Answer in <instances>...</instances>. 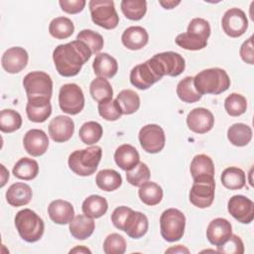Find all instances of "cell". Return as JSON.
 Masks as SVG:
<instances>
[{
	"label": "cell",
	"instance_id": "obj_26",
	"mask_svg": "<svg viewBox=\"0 0 254 254\" xmlns=\"http://www.w3.org/2000/svg\"><path fill=\"white\" fill-rule=\"evenodd\" d=\"M68 228L70 234L75 239L84 240L93 233L95 224L93 218L85 214H78L74 216L72 220L69 222Z\"/></svg>",
	"mask_w": 254,
	"mask_h": 254
},
{
	"label": "cell",
	"instance_id": "obj_31",
	"mask_svg": "<svg viewBox=\"0 0 254 254\" xmlns=\"http://www.w3.org/2000/svg\"><path fill=\"white\" fill-rule=\"evenodd\" d=\"M95 183L100 190L105 191H113L121 186L122 178L115 170L104 169L97 173Z\"/></svg>",
	"mask_w": 254,
	"mask_h": 254
},
{
	"label": "cell",
	"instance_id": "obj_21",
	"mask_svg": "<svg viewBox=\"0 0 254 254\" xmlns=\"http://www.w3.org/2000/svg\"><path fill=\"white\" fill-rule=\"evenodd\" d=\"M50 218L57 224H67L74 217V209L70 202L64 199L53 200L48 206Z\"/></svg>",
	"mask_w": 254,
	"mask_h": 254
},
{
	"label": "cell",
	"instance_id": "obj_11",
	"mask_svg": "<svg viewBox=\"0 0 254 254\" xmlns=\"http://www.w3.org/2000/svg\"><path fill=\"white\" fill-rule=\"evenodd\" d=\"M223 32L231 37L238 38L242 36L248 28V19L244 11L239 8L228 9L221 20Z\"/></svg>",
	"mask_w": 254,
	"mask_h": 254
},
{
	"label": "cell",
	"instance_id": "obj_16",
	"mask_svg": "<svg viewBox=\"0 0 254 254\" xmlns=\"http://www.w3.org/2000/svg\"><path fill=\"white\" fill-rule=\"evenodd\" d=\"M74 132V122L64 115L56 116L49 124V135L57 143L68 141Z\"/></svg>",
	"mask_w": 254,
	"mask_h": 254
},
{
	"label": "cell",
	"instance_id": "obj_54",
	"mask_svg": "<svg viewBox=\"0 0 254 254\" xmlns=\"http://www.w3.org/2000/svg\"><path fill=\"white\" fill-rule=\"evenodd\" d=\"M170 253V252H180V253H183V252H186V253H189V249L184 247L183 245H177L176 247H172V248H169L168 250H166V253Z\"/></svg>",
	"mask_w": 254,
	"mask_h": 254
},
{
	"label": "cell",
	"instance_id": "obj_48",
	"mask_svg": "<svg viewBox=\"0 0 254 254\" xmlns=\"http://www.w3.org/2000/svg\"><path fill=\"white\" fill-rule=\"evenodd\" d=\"M216 252L220 254H243L244 245L239 236L232 234L225 243L217 246Z\"/></svg>",
	"mask_w": 254,
	"mask_h": 254
},
{
	"label": "cell",
	"instance_id": "obj_45",
	"mask_svg": "<svg viewBox=\"0 0 254 254\" xmlns=\"http://www.w3.org/2000/svg\"><path fill=\"white\" fill-rule=\"evenodd\" d=\"M76 40L83 42L90 49L92 54H98L104 44L103 38L100 34L88 29L80 31L76 36Z\"/></svg>",
	"mask_w": 254,
	"mask_h": 254
},
{
	"label": "cell",
	"instance_id": "obj_2",
	"mask_svg": "<svg viewBox=\"0 0 254 254\" xmlns=\"http://www.w3.org/2000/svg\"><path fill=\"white\" fill-rule=\"evenodd\" d=\"M193 84L201 95L220 94L229 88L230 78L224 69L212 67L199 71L193 77Z\"/></svg>",
	"mask_w": 254,
	"mask_h": 254
},
{
	"label": "cell",
	"instance_id": "obj_53",
	"mask_svg": "<svg viewBox=\"0 0 254 254\" xmlns=\"http://www.w3.org/2000/svg\"><path fill=\"white\" fill-rule=\"evenodd\" d=\"M159 3L165 9H173L176 6H178L181 3V1H174V0H171V1H159Z\"/></svg>",
	"mask_w": 254,
	"mask_h": 254
},
{
	"label": "cell",
	"instance_id": "obj_23",
	"mask_svg": "<svg viewBox=\"0 0 254 254\" xmlns=\"http://www.w3.org/2000/svg\"><path fill=\"white\" fill-rule=\"evenodd\" d=\"M33 196V191L30 186L25 183H15L11 185L6 191L7 202L15 207L28 204Z\"/></svg>",
	"mask_w": 254,
	"mask_h": 254
},
{
	"label": "cell",
	"instance_id": "obj_42",
	"mask_svg": "<svg viewBox=\"0 0 254 254\" xmlns=\"http://www.w3.org/2000/svg\"><path fill=\"white\" fill-rule=\"evenodd\" d=\"M175 42L179 47H181L185 50H190V51L202 50L207 45V40H205L195 34H191V33H188V32L179 34L176 37Z\"/></svg>",
	"mask_w": 254,
	"mask_h": 254
},
{
	"label": "cell",
	"instance_id": "obj_43",
	"mask_svg": "<svg viewBox=\"0 0 254 254\" xmlns=\"http://www.w3.org/2000/svg\"><path fill=\"white\" fill-rule=\"evenodd\" d=\"M150 177V169L143 162H139L133 169L126 171V180L134 187H141L144 183L149 181Z\"/></svg>",
	"mask_w": 254,
	"mask_h": 254
},
{
	"label": "cell",
	"instance_id": "obj_35",
	"mask_svg": "<svg viewBox=\"0 0 254 254\" xmlns=\"http://www.w3.org/2000/svg\"><path fill=\"white\" fill-rule=\"evenodd\" d=\"M73 23L66 17H57L51 21L49 26L51 36L59 40L69 38L73 34Z\"/></svg>",
	"mask_w": 254,
	"mask_h": 254
},
{
	"label": "cell",
	"instance_id": "obj_39",
	"mask_svg": "<svg viewBox=\"0 0 254 254\" xmlns=\"http://www.w3.org/2000/svg\"><path fill=\"white\" fill-rule=\"evenodd\" d=\"M177 95L187 103H193L201 98V94L197 92L193 84V77L187 76L183 78L177 85Z\"/></svg>",
	"mask_w": 254,
	"mask_h": 254
},
{
	"label": "cell",
	"instance_id": "obj_1",
	"mask_svg": "<svg viewBox=\"0 0 254 254\" xmlns=\"http://www.w3.org/2000/svg\"><path fill=\"white\" fill-rule=\"evenodd\" d=\"M91 55L90 49L83 42L75 40L59 45L53 52V61L59 74L70 77L78 74Z\"/></svg>",
	"mask_w": 254,
	"mask_h": 254
},
{
	"label": "cell",
	"instance_id": "obj_24",
	"mask_svg": "<svg viewBox=\"0 0 254 254\" xmlns=\"http://www.w3.org/2000/svg\"><path fill=\"white\" fill-rule=\"evenodd\" d=\"M92 68L94 73L98 77L111 78L118 70L117 61L106 53L97 54L92 63Z\"/></svg>",
	"mask_w": 254,
	"mask_h": 254
},
{
	"label": "cell",
	"instance_id": "obj_18",
	"mask_svg": "<svg viewBox=\"0 0 254 254\" xmlns=\"http://www.w3.org/2000/svg\"><path fill=\"white\" fill-rule=\"evenodd\" d=\"M232 235V227L230 222L225 218L212 219L206 228L207 240L215 246H220L225 243Z\"/></svg>",
	"mask_w": 254,
	"mask_h": 254
},
{
	"label": "cell",
	"instance_id": "obj_38",
	"mask_svg": "<svg viewBox=\"0 0 254 254\" xmlns=\"http://www.w3.org/2000/svg\"><path fill=\"white\" fill-rule=\"evenodd\" d=\"M91 97L98 103L108 99H112L113 89L110 82L103 77L94 78L89 85Z\"/></svg>",
	"mask_w": 254,
	"mask_h": 254
},
{
	"label": "cell",
	"instance_id": "obj_19",
	"mask_svg": "<svg viewBox=\"0 0 254 254\" xmlns=\"http://www.w3.org/2000/svg\"><path fill=\"white\" fill-rule=\"evenodd\" d=\"M26 113L28 118L32 122H45L52 114V104L50 102V99L45 97L28 98Z\"/></svg>",
	"mask_w": 254,
	"mask_h": 254
},
{
	"label": "cell",
	"instance_id": "obj_33",
	"mask_svg": "<svg viewBox=\"0 0 254 254\" xmlns=\"http://www.w3.org/2000/svg\"><path fill=\"white\" fill-rule=\"evenodd\" d=\"M220 180L221 184L228 190H240L246 183L244 171L237 167L226 168L222 172Z\"/></svg>",
	"mask_w": 254,
	"mask_h": 254
},
{
	"label": "cell",
	"instance_id": "obj_13",
	"mask_svg": "<svg viewBox=\"0 0 254 254\" xmlns=\"http://www.w3.org/2000/svg\"><path fill=\"white\" fill-rule=\"evenodd\" d=\"M28 60L29 56L24 48L12 47L4 52L1 64L8 73H18L26 67Z\"/></svg>",
	"mask_w": 254,
	"mask_h": 254
},
{
	"label": "cell",
	"instance_id": "obj_40",
	"mask_svg": "<svg viewBox=\"0 0 254 254\" xmlns=\"http://www.w3.org/2000/svg\"><path fill=\"white\" fill-rule=\"evenodd\" d=\"M103 134L102 126L95 121H87L83 123L78 131L80 140L86 145H93L97 143Z\"/></svg>",
	"mask_w": 254,
	"mask_h": 254
},
{
	"label": "cell",
	"instance_id": "obj_7",
	"mask_svg": "<svg viewBox=\"0 0 254 254\" xmlns=\"http://www.w3.org/2000/svg\"><path fill=\"white\" fill-rule=\"evenodd\" d=\"M23 86L27 97H45L51 99L53 94V80L45 71H32L25 75Z\"/></svg>",
	"mask_w": 254,
	"mask_h": 254
},
{
	"label": "cell",
	"instance_id": "obj_36",
	"mask_svg": "<svg viewBox=\"0 0 254 254\" xmlns=\"http://www.w3.org/2000/svg\"><path fill=\"white\" fill-rule=\"evenodd\" d=\"M116 100L119 104L122 114L129 115L135 113L140 107V97L139 95L131 89H123L121 90Z\"/></svg>",
	"mask_w": 254,
	"mask_h": 254
},
{
	"label": "cell",
	"instance_id": "obj_50",
	"mask_svg": "<svg viewBox=\"0 0 254 254\" xmlns=\"http://www.w3.org/2000/svg\"><path fill=\"white\" fill-rule=\"evenodd\" d=\"M133 212V209L127 206H118L116 207L112 214H111V220L113 225L118 228L119 230L124 231V228L128 222V219Z\"/></svg>",
	"mask_w": 254,
	"mask_h": 254
},
{
	"label": "cell",
	"instance_id": "obj_28",
	"mask_svg": "<svg viewBox=\"0 0 254 254\" xmlns=\"http://www.w3.org/2000/svg\"><path fill=\"white\" fill-rule=\"evenodd\" d=\"M149 228V221L147 216L140 212L134 211L131 213L128 222L124 228V232L133 239L143 237Z\"/></svg>",
	"mask_w": 254,
	"mask_h": 254
},
{
	"label": "cell",
	"instance_id": "obj_22",
	"mask_svg": "<svg viewBox=\"0 0 254 254\" xmlns=\"http://www.w3.org/2000/svg\"><path fill=\"white\" fill-rule=\"evenodd\" d=\"M122 44L129 50L137 51L144 48L149 41V35L141 26H131L124 30L121 36Z\"/></svg>",
	"mask_w": 254,
	"mask_h": 254
},
{
	"label": "cell",
	"instance_id": "obj_52",
	"mask_svg": "<svg viewBox=\"0 0 254 254\" xmlns=\"http://www.w3.org/2000/svg\"><path fill=\"white\" fill-rule=\"evenodd\" d=\"M239 55L242 61L246 64H254V52H253V37L247 39L240 47Z\"/></svg>",
	"mask_w": 254,
	"mask_h": 254
},
{
	"label": "cell",
	"instance_id": "obj_4",
	"mask_svg": "<svg viewBox=\"0 0 254 254\" xmlns=\"http://www.w3.org/2000/svg\"><path fill=\"white\" fill-rule=\"evenodd\" d=\"M14 222L20 237L29 243L39 241L44 234L45 224L43 219L30 208L18 211Z\"/></svg>",
	"mask_w": 254,
	"mask_h": 254
},
{
	"label": "cell",
	"instance_id": "obj_5",
	"mask_svg": "<svg viewBox=\"0 0 254 254\" xmlns=\"http://www.w3.org/2000/svg\"><path fill=\"white\" fill-rule=\"evenodd\" d=\"M186 227V216L177 208L166 209L160 217V230L162 237L168 242L180 240Z\"/></svg>",
	"mask_w": 254,
	"mask_h": 254
},
{
	"label": "cell",
	"instance_id": "obj_49",
	"mask_svg": "<svg viewBox=\"0 0 254 254\" xmlns=\"http://www.w3.org/2000/svg\"><path fill=\"white\" fill-rule=\"evenodd\" d=\"M187 32L195 34L207 40L208 37L210 36V26H209V23L202 18H193L190 22Z\"/></svg>",
	"mask_w": 254,
	"mask_h": 254
},
{
	"label": "cell",
	"instance_id": "obj_51",
	"mask_svg": "<svg viewBox=\"0 0 254 254\" xmlns=\"http://www.w3.org/2000/svg\"><path fill=\"white\" fill-rule=\"evenodd\" d=\"M59 4L64 12L77 14L83 10L86 2L85 0H60Z\"/></svg>",
	"mask_w": 254,
	"mask_h": 254
},
{
	"label": "cell",
	"instance_id": "obj_15",
	"mask_svg": "<svg viewBox=\"0 0 254 254\" xmlns=\"http://www.w3.org/2000/svg\"><path fill=\"white\" fill-rule=\"evenodd\" d=\"M161 78L156 74L148 61L135 65L130 71V82L138 89L145 90Z\"/></svg>",
	"mask_w": 254,
	"mask_h": 254
},
{
	"label": "cell",
	"instance_id": "obj_46",
	"mask_svg": "<svg viewBox=\"0 0 254 254\" xmlns=\"http://www.w3.org/2000/svg\"><path fill=\"white\" fill-rule=\"evenodd\" d=\"M97 108L99 115L107 121H116L123 115L116 99L101 101L98 103Z\"/></svg>",
	"mask_w": 254,
	"mask_h": 254
},
{
	"label": "cell",
	"instance_id": "obj_14",
	"mask_svg": "<svg viewBox=\"0 0 254 254\" xmlns=\"http://www.w3.org/2000/svg\"><path fill=\"white\" fill-rule=\"evenodd\" d=\"M187 124L190 130L197 134L210 131L214 124L213 114L206 108L197 107L192 109L187 116Z\"/></svg>",
	"mask_w": 254,
	"mask_h": 254
},
{
	"label": "cell",
	"instance_id": "obj_44",
	"mask_svg": "<svg viewBox=\"0 0 254 254\" xmlns=\"http://www.w3.org/2000/svg\"><path fill=\"white\" fill-rule=\"evenodd\" d=\"M224 108L228 115L240 116L247 109V100L239 93H231L224 100Z\"/></svg>",
	"mask_w": 254,
	"mask_h": 254
},
{
	"label": "cell",
	"instance_id": "obj_27",
	"mask_svg": "<svg viewBox=\"0 0 254 254\" xmlns=\"http://www.w3.org/2000/svg\"><path fill=\"white\" fill-rule=\"evenodd\" d=\"M192 180L214 178V164L210 157L199 154L193 157L190 167Z\"/></svg>",
	"mask_w": 254,
	"mask_h": 254
},
{
	"label": "cell",
	"instance_id": "obj_55",
	"mask_svg": "<svg viewBox=\"0 0 254 254\" xmlns=\"http://www.w3.org/2000/svg\"><path fill=\"white\" fill-rule=\"evenodd\" d=\"M69 253H91V251L88 248H86L85 246L79 245V246H76L73 249H71L69 251Z\"/></svg>",
	"mask_w": 254,
	"mask_h": 254
},
{
	"label": "cell",
	"instance_id": "obj_20",
	"mask_svg": "<svg viewBox=\"0 0 254 254\" xmlns=\"http://www.w3.org/2000/svg\"><path fill=\"white\" fill-rule=\"evenodd\" d=\"M161 64L165 75L178 76L186 67L185 59L175 52H164L154 56Z\"/></svg>",
	"mask_w": 254,
	"mask_h": 254
},
{
	"label": "cell",
	"instance_id": "obj_25",
	"mask_svg": "<svg viewBox=\"0 0 254 254\" xmlns=\"http://www.w3.org/2000/svg\"><path fill=\"white\" fill-rule=\"evenodd\" d=\"M114 160L120 169L129 171L140 162V156L135 147L130 144H123L116 149Z\"/></svg>",
	"mask_w": 254,
	"mask_h": 254
},
{
	"label": "cell",
	"instance_id": "obj_47",
	"mask_svg": "<svg viewBox=\"0 0 254 254\" xmlns=\"http://www.w3.org/2000/svg\"><path fill=\"white\" fill-rule=\"evenodd\" d=\"M103 251L106 254H123L126 251V241L118 233L109 234L103 242Z\"/></svg>",
	"mask_w": 254,
	"mask_h": 254
},
{
	"label": "cell",
	"instance_id": "obj_6",
	"mask_svg": "<svg viewBox=\"0 0 254 254\" xmlns=\"http://www.w3.org/2000/svg\"><path fill=\"white\" fill-rule=\"evenodd\" d=\"M88 6L91 20L94 24L106 30H112L117 27L119 16L112 0H91Z\"/></svg>",
	"mask_w": 254,
	"mask_h": 254
},
{
	"label": "cell",
	"instance_id": "obj_8",
	"mask_svg": "<svg viewBox=\"0 0 254 254\" xmlns=\"http://www.w3.org/2000/svg\"><path fill=\"white\" fill-rule=\"evenodd\" d=\"M59 105L66 114H78L84 107L82 89L75 83H66L60 88Z\"/></svg>",
	"mask_w": 254,
	"mask_h": 254
},
{
	"label": "cell",
	"instance_id": "obj_37",
	"mask_svg": "<svg viewBox=\"0 0 254 254\" xmlns=\"http://www.w3.org/2000/svg\"><path fill=\"white\" fill-rule=\"evenodd\" d=\"M120 7L124 16L132 21L141 20L147 12L145 0H122Z\"/></svg>",
	"mask_w": 254,
	"mask_h": 254
},
{
	"label": "cell",
	"instance_id": "obj_30",
	"mask_svg": "<svg viewBox=\"0 0 254 254\" xmlns=\"http://www.w3.org/2000/svg\"><path fill=\"white\" fill-rule=\"evenodd\" d=\"M13 175L24 181L34 180L39 174V165L34 159L21 158L13 167Z\"/></svg>",
	"mask_w": 254,
	"mask_h": 254
},
{
	"label": "cell",
	"instance_id": "obj_17",
	"mask_svg": "<svg viewBox=\"0 0 254 254\" xmlns=\"http://www.w3.org/2000/svg\"><path fill=\"white\" fill-rule=\"evenodd\" d=\"M23 145L29 155L39 157L47 152L49 147V138L43 130L31 129L25 134Z\"/></svg>",
	"mask_w": 254,
	"mask_h": 254
},
{
	"label": "cell",
	"instance_id": "obj_10",
	"mask_svg": "<svg viewBox=\"0 0 254 254\" xmlns=\"http://www.w3.org/2000/svg\"><path fill=\"white\" fill-rule=\"evenodd\" d=\"M139 142L144 151L151 154L161 152L166 143V136L163 128L157 124H148L139 131Z\"/></svg>",
	"mask_w": 254,
	"mask_h": 254
},
{
	"label": "cell",
	"instance_id": "obj_34",
	"mask_svg": "<svg viewBox=\"0 0 254 254\" xmlns=\"http://www.w3.org/2000/svg\"><path fill=\"white\" fill-rule=\"evenodd\" d=\"M139 188L140 189L138 190V194L143 203L153 206L160 203L162 200L163 190L158 184L148 181Z\"/></svg>",
	"mask_w": 254,
	"mask_h": 254
},
{
	"label": "cell",
	"instance_id": "obj_29",
	"mask_svg": "<svg viewBox=\"0 0 254 254\" xmlns=\"http://www.w3.org/2000/svg\"><path fill=\"white\" fill-rule=\"evenodd\" d=\"M81 208L83 214L91 218H99L106 213L108 203L104 197L97 194H91L83 200Z\"/></svg>",
	"mask_w": 254,
	"mask_h": 254
},
{
	"label": "cell",
	"instance_id": "obj_41",
	"mask_svg": "<svg viewBox=\"0 0 254 254\" xmlns=\"http://www.w3.org/2000/svg\"><path fill=\"white\" fill-rule=\"evenodd\" d=\"M22 126L21 115L13 109H3L0 112V130L4 133H12Z\"/></svg>",
	"mask_w": 254,
	"mask_h": 254
},
{
	"label": "cell",
	"instance_id": "obj_3",
	"mask_svg": "<svg viewBox=\"0 0 254 254\" xmlns=\"http://www.w3.org/2000/svg\"><path fill=\"white\" fill-rule=\"evenodd\" d=\"M102 157L100 146H90L86 149L75 150L68 156V167L76 175L87 177L95 173Z\"/></svg>",
	"mask_w": 254,
	"mask_h": 254
},
{
	"label": "cell",
	"instance_id": "obj_12",
	"mask_svg": "<svg viewBox=\"0 0 254 254\" xmlns=\"http://www.w3.org/2000/svg\"><path fill=\"white\" fill-rule=\"evenodd\" d=\"M228 212L239 222L248 224L254 219V202L241 194L233 195L227 203Z\"/></svg>",
	"mask_w": 254,
	"mask_h": 254
},
{
	"label": "cell",
	"instance_id": "obj_32",
	"mask_svg": "<svg viewBox=\"0 0 254 254\" xmlns=\"http://www.w3.org/2000/svg\"><path fill=\"white\" fill-rule=\"evenodd\" d=\"M227 138L234 146H246L252 139V129L244 123H235L228 128Z\"/></svg>",
	"mask_w": 254,
	"mask_h": 254
},
{
	"label": "cell",
	"instance_id": "obj_9",
	"mask_svg": "<svg viewBox=\"0 0 254 254\" xmlns=\"http://www.w3.org/2000/svg\"><path fill=\"white\" fill-rule=\"evenodd\" d=\"M214 190V178L193 180V184L189 193L190 201L198 208H206L213 202Z\"/></svg>",
	"mask_w": 254,
	"mask_h": 254
}]
</instances>
